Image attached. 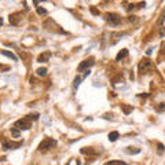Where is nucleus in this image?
<instances>
[{"instance_id": "6", "label": "nucleus", "mask_w": 165, "mask_h": 165, "mask_svg": "<svg viewBox=\"0 0 165 165\" xmlns=\"http://www.w3.org/2000/svg\"><path fill=\"white\" fill-rule=\"evenodd\" d=\"M95 63V61H94V58H90V59H85V61H82L81 63L79 65V68H77V70L79 72H82L84 69H88V68H91V66Z\"/></svg>"}, {"instance_id": "11", "label": "nucleus", "mask_w": 165, "mask_h": 165, "mask_svg": "<svg viewBox=\"0 0 165 165\" xmlns=\"http://www.w3.org/2000/svg\"><path fill=\"white\" fill-rule=\"evenodd\" d=\"M103 165H127V164L123 161H118V160H112V161H107L106 164H103Z\"/></svg>"}, {"instance_id": "9", "label": "nucleus", "mask_w": 165, "mask_h": 165, "mask_svg": "<svg viewBox=\"0 0 165 165\" xmlns=\"http://www.w3.org/2000/svg\"><path fill=\"white\" fill-rule=\"evenodd\" d=\"M125 57H128V50H123V51L118 52L117 57H116V61H121V59H124Z\"/></svg>"}, {"instance_id": "12", "label": "nucleus", "mask_w": 165, "mask_h": 165, "mask_svg": "<svg viewBox=\"0 0 165 165\" xmlns=\"http://www.w3.org/2000/svg\"><path fill=\"white\" fill-rule=\"evenodd\" d=\"M2 54L6 55V57H8V58H11L13 61H18V58H16L15 55H14L13 52H10V51H2Z\"/></svg>"}, {"instance_id": "4", "label": "nucleus", "mask_w": 165, "mask_h": 165, "mask_svg": "<svg viewBox=\"0 0 165 165\" xmlns=\"http://www.w3.org/2000/svg\"><path fill=\"white\" fill-rule=\"evenodd\" d=\"M14 128L16 129H29L30 128V123L28 118H24V120H18L14 123Z\"/></svg>"}, {"instance_id": "13", "label": "nucleus", "mask_w": 165, "mask_h": 165, "mask_svg": "<svg viewBox=\"0 0 165 165\" xmlns=\"http://www.w3.org/2000/svg\"><path fill=\"white\" fill-rule=\"evenodd\" d=\"M127 153H128V154H138V153H140V148L128 147V148H127Z\"/></svg>"}, {"instance_id": "17", "label": "nucleus", "mask_w": 165, "mask_h": 165, "mask_svg": "<svg viewBox=\"0 0 165 165\" xmlns=\"http://www.w3.org/2000/svg\"><path fill=\"white\" fill-rule=\"evenodd\" d=\"M11 134H13L14 138H19V131L16 128H11Z\"/></svg>"}, {"instance_id": "20", "label": "nucleus", "mask_w": 165, "mask_h": 165, "mask_svg": "<svg viewBox=\"0 0 165 165\" xmlns=\"http://www.w3.org/2000/svg\"><path fill=\"white\" fill-rule=\"evenodd\" d=\"M160 105H161V106L157 107V110H158V112H162V110L165 109V103H160Z\"/></svg>"}, {"instance_id": "2", "label": "nucleus", "mask_w": 165, "mask_h": 165, "mask_svg": "<svg viewBox=\"0 0 165 165\" xmlns=\"http://www.w3.org/2000/svg\"><path fill=\"white\" fill-rule=\"evenodd\" d=\"M44 28H46L47 30H50V32H57V33H63V35H65V30L63 29H61V26L58 24H55L54 21H52L51 18L50 19H47L46 22H44Z\"/></svg>"}, {"instance_id": "10", "label": "nucleus", "mask_w": 165, "mask_h": 165, "mask_svg": "<svg viewBox=\"0 0 165 165\" xmlns=\"http://www.w3.org/2000/svg\"><path fill=\"white\" fill-rule=\"evenodd\" d=\"M118 136H120V134H118L117 131H113V132H110L109 134V140L110 142H114V140H117Z\"/></svg>"}, {"instance_id": "19", "label": "nucleus", "mask_w": 165, "mask_h": 165, "mask_svg": "<svg viewBox=\"0 0 165 165\" xmlns=\"http://www.w3.org/2000/svg\"><path fill=\"white\" fill-rule=\"evenodd\" d=\"M26 118H28V120H37V118H38V114H29Z\"/></svg>"}, {"instance_id": "8", "label": "nucleus", "mask_w": 165, "mask_h": 165, "mask_svg": "<svg viewBox=\"0 0 165 165\" xmlns=\"http://www.w3.org/2000/svg\"><path fill=\"white\" fill-rule=\"evenodd\" d=\"M50 57H51V54H50L48 51H47V52H43V54H40V55H38V58H37V62H40V63L47 62V61L50 59Z\"/></svg>"}, {"instance_id": "7", "label": "nucleus", "mask_w": 165, "mask_h": 165, "mask_svg": "<svg viewBox=\"0 0 165 165\" xmlns=\"http://www.w3.org/2000/svg\"><path fill=\"white\" fill-rule=\"evenodd\" d=\"M21 19H22V13H15V14H13V15H10V24L18 25Z\"/></svg>"}, {"instance_id": "22", "label": "nucleus", "mask_w": 165, "mask_h": 165, "mask_svg": "<svg viewBox=\"0 0 165 165\" xmlns=\"http://www.w3.org/2000/svg\"><path fill=\"white\" fill-rule=\"evenodd\" d=\"M161 52H165V41L161 44Z\"/></svg>"}, {"instance_id": "16", "label": "nucleus", "mask_w": 165, "mask_h": 165, "mask_svg": "<svg viewBox=\"0 0 165 165\" xmlns=\"http://www.w3.org/2000/svg\"><path fill=\"white\" fill-rule=\"evenodd\" d=\"M37 14H38V15H46V14H47V10H46V8L37 7Z\"/></svg>"}, {"instance_id": "5", "label": "nucleus", "mask_w": 165, "mask_h": 165, "mask_svg": "<svg viewBox=\"0 0 165 165\" xmlns=\"http://www.w3.org/2000/svg\"><path fill=\"white\" fill-rule=\"evenodd\" d=\"M151 66H153V62H151L150 59H143L142 62L139 63V72H140V74L146 73V70H147L148 68H151Z\"/></svg>"}, {"instance_id": "23", "label": "nucleus", "mask_w": 165, "mask_h": 165, "mask_svg": "<svg viewBox=\"0 0 165 165\" xmlns=\"http://www.w3.org/2000/svg\"><path fill=\"white\" fill-rule=\"evenodd\" d=\"M38 2H40V0H35V6H37V4H38Z\"/></svg>"}, {"instance_id": "1", "label": "nucleus", "mask_w": 165, "mask_h": 165, "mask_svg": "<svg viewBox=\"0 0 165 165\" xmlns=\"http://www.w3.org/2000/svg\"><path fill=\"white\" fill-rule=\"evenodd\" d=\"M54 146H57V142H55L52 138H44V140L38 145V151H48L50 148H52Z\"/></svg>"}, {"instance_id": "18", "label": "nucleus", "mask_w": 165, "mask_h": 165, "mask_svg": "<svg viewBox=\"0 0 165 165\" xmlns=\"http://www.w3.org/2000/svg\"><path fill=\"white\" fill-rule=\"evenodd\" d=\"M81 80H82V77H76V79H74V88L79 87V85H80V81H81Z\"/></svg>"}, {"instance_id": "15", "label": "nucleus", "mask_w": 165, "mask_h": 165, "mask_svg": "<svg viewBox=\"0 0 165 165\" xmlns=\"http://www.w3.org/2000/svg\"><path fill=\"white\" fill-rule=\"evenodd\" d=\"M37 74H38V76H46V74H47V69L46 68L37 69Z\"/></svg>"}, {"instance_id": "24", "label": "nucleus", "mask_w": 165, "mask_h": 165, "mask_svg": "<svg viewBox=\"0 0 165 165\" xmlns=\"http://www.w3.org/2000/svg\"><path fill=\"white\" fill-rule=\"evenodd\" d=\"M0 69H2V65H0Z\"/></svg>"}, {"instance_id": "14", "label": "nucleus", "mask_w": 165, "mask_h": 165, "mask_svg": "<svg viewBox=\"0 0 165 165\" xmlns=\"http://www.w3.org/2000/svg\"><path fill=\"white\" fill-rule=\"evenodd\" d=\"M121 107H123V110H124V113H125V114H129V113L132 112V107H131V106H127V105H121Z\"/></svg>"}, {"instance_id": "3", "label": "nucleus", "mask_w": 165, "mask_h": 165, "mask_svg": "<svg viewBox=\"0 0 165 165\" xmlns=\"http://www.w3.org/2000/svg\"><path fill=\"white\" fill-rule=\"evenodd\" d=\"M105 18H106V21L109 22L110 25H113V26L121 24V16L116 13H107L106 15H105Z\"/></svg>"}, {"instance_id": "21", "label": "nucleus", "mask_w": 165, "mask_h": 165, "mask_svg": "<svg viewBox=\"0 0 165 165\" xmlns=\"http://www.w3.org/2000/svg\"><path fill=\"white\" fill-rule=\"evenodd\" d=\"M158 151H160V153H162V151H164V146H162L161 143L158 145Z\"/></svg>"}]
</instances>
